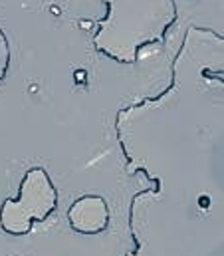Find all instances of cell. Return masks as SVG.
<instances>
[{
	"instance_id": "obj_1",
	"label": "cell",
	"mask_w": 224,
	"mask_h": 256,
	"mask_svg": "<svg viewBox=\"0 0 224 256\" xmlns=\"http://www.w3.org/2000/svg\"><path fill=\"white\" fill-rule=\"evenodd\" d=\"M113 128L127 169L155 183V189L131 198L135 248L127 256H167L170 224L186 228L192 206L210 208L214 196L204 183L222 179V34L188 26L167 88L121 108Z\"/></svg>"
},
{
	"instance_id": "obj_2",
	"label": "cell",
	"mask_w": 224,
	"mask_h": 256,
	"mask_svg": "<svg viewBox=\"0 0 224 256\" xmlns=\"http://www.w3.org/2000/svg\"><path fill=\"white\" fill-rule=\"evenodd\" d=\"M106 16L92 36L94 50L115 64L133 66L145 48L163 46L178 20L176 0H100Z\"/></svg>"
},
{
	"instance_id": "obj_3",
	"label": "cell",
	"mask_w": 224,
	"mask_h": 256,
	"mask_svg": "<svg viewBox=\"0 0 224 256\" xmlns=\"http://www.w3.org/2000/svg\"><path fill=\"white\" fill-rule=\"evenodd\" d=\"M60 194L44 167L28 169L18 185V194L0 204V228L8 236H26L36 222L48 220L58 208Z\"/></svg>"
},
{
	"instance_id": "obj_4",
	"label": "cell",
	"mask_w": 224,
	"mask_h": 256,
	"mask_svg": "<svg viewBox=\"0 0 224 256\" xmlns=\"http://www.w3.org/2000/svg\"><path fill=\"white\" fill-rule=\"evenodd\" d=\"M112 212L102 194H82L68 208V222L74 232L84 236H98L110 228Z\"/></svg>"
},
{
	"instance_id": "obj_5",
	"label": "cell",
	"mask_w": 224,
	"mask_h": 256,
	"mask_svg": "<svg viewBox=\"0 0 224 256\" xmlns=\"http://www.w3.org/2000/svg\"><path fill=\"white\" fill-rule=\"evenodd\" d=\"M12 66V50H10V40L6 32L0 28V84L6 80L8 72Z\"/></svg>"
}]
</instances>
